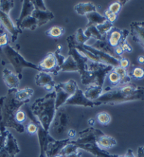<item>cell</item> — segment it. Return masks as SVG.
<instances>
[{
  "instance_id": "cell-1",
  "label": "cell",
  "mask_w": 144,
  "mask_h": 157,
  "mask_svg": "<svg viewBox=\"0 0 144 157\" xmlns=\"http://www.w3.org/2000/svg\"><path fill=\"white\" fill-rule=\"evenodd\" d=\"M17 90L9 89L6 96L0 97V133L6 131V128H13L19 133L25 131L24 124L16 122V115L20 108L30 101H18L16 98Z\"/></svg>"
},
{
  "instance_id": "cell-2",
  "label": "cell",
  "mask_w": 144,
  "mask_h": 157,
  "mask_svg": "<svg viewBox=\"0 0 144 157\" xmlns=\"http://www.w3.org/2000/svg\"><path fill=\"white\" fill-rule=\"evenodd\" d=\"M137 100L144 101V87L136 86L135 84L129 83L115 89L106 90L95 102L97 105H115Z\"/></svg>"
},
{
  "instance_id": "cell-3",
  "label": "cell",
  "mask_w": 144,
  "mask_h": 157,
  "mask_svg": "<svg viewBox=\"0 0 144 157\" xmlns=\"http://www.w3.org/2000/svg\"><path fill=\"white\" fill-rule=\"evenodd\" d=\"M56 92L52 91L43 98L36 99L31 106L32 115L47 132L56 115Z\"/></svg>"
},
{
  "instance_id": "cell-4",
  "label": "cell",
  "mask_w": 144,
  "mask_h": 157,
  "mask_svg": "<svg viewBox=\"0 0 144 157\" xmlns=\"http://www.w3.org/2000/svg\"><path fill=\"white\" fill-rule=\"evenodd\" d=\"M114 67L109 64L88 60L85 64V72L81 77L83 85H97L103 87L108 74L113 70Z\"/></svg>"
},
{
  "instance_id": "cell-5",
  "label": "cell",
  "mask_w": 144,
  "mask_h": 157,
  "mask_svg": "<svg viewBox=\"0 0 144 157\" xmlns=\"http://www.w3.org/2000/svg\"><path fill=\"white\" fill-rule=\"evenodd\" d=\"M0 55H3L7 59L9 63L12 64L16 75L20 79L22 78V71L24 68H32L38 71L39 72L41 71L38 65L25 60L24 57L19 54L18 50H15L9 44L0 49Z\"/></svg>"
},
{
  "instance_id": "cell-6",
  "label": "cell",
  "mask_w": 144,
  "mask_h": 157,
  "mask_svg": "<svg viewBox=\"0 0 144 157\" xmlns=\"http://www.w3.org/2000/svg\"><path fill=\"white\" fill-rule=\"evenodd\" d=\"M20 152L17 140L6 130L0 133V157H15Z\"/></svg>"
},
{
  "instance_id": "cell-7",
  "label": "cell",
  "mask_w": 144,
  "mask_h": 157,
  "mask_svg": "<svg viewBox=\"0 0 144 157\" xmlns=\"http://www.w3.org/2000/svg\"><path fill=\"white\" fill-rule=\"evenodd\" d=\"M66 42L68 43L69 52L68 55L71 56L74 59L77 64L78 73L80 74L81 77L84 75L85 72V64L88 60V59L82 52L78 51L75 48V41H74V35L69 36L66 38Z\"/></svg>"
},
{
  "instance_id": "cell-8",
  "label": "cell",
  "mask_w": 144,
  "mask_h": 157,
  "mask_svg": "<svg viewBox=\"0 0 144 157\" xmlns=\"http://www.w3.org/2000/svg\"><path fill=\"white\" fill-rule=\"evenodd\" d=\"M129 35V31L127 29L121 30L117 27L113 26L105 35V40L108 45L113 49L119 45L123 41L127 40Z\"/></svg>"
},
{
  "instance_id": "cell-9",
  "label": "cell",
  "mask_w": 144,
  "mask_h": 157,
  "mask_svg": "<svg viewBox=\"0 0 144 157\" xmlns=\"http://www.w3.org/2000/svg\"><path fill=\"white\" fill-rule=\"evenodd\" d=\"M104 132L101 130L91 128L78 132V138L77 140H71V143L73 144H85L90 143H96L97 139L100 136L103 135Z\"/></svg>"
},
{
  "instance_id": "cell-10",
  "label": "cell",
  "mask_w": 144,
  "mask_h": 157,
  "mask_svg": "<svg viewBox=\"0 0 144 157\" xmlns=\"http://www.w3.org/2000/svg\"><path fill=\"white\" fill-rule=\"evenodd\" d=\"M38 67L41 71H45L49 74L51 73L55 76L58 75L60 71L55 52H48L45 58L39 62Z\"/></svg>"
},
{
  "instance_id": "cell-11",
  "label": "cell",
  "mask_w": 144,
  "mask_h": 157,
  "mask_svg": "<svg viewBox=\"0 0 144 157\" xmlns=\"http://www.w3.org/2000/svg\"><path fill=\"white\" fill-rule=\"evenodd\" d=\"M33 119L38 124V137L39 140V143H40V153L39 157H46V151H47V146L49 143L55 142V140L51 135L49 134L47 131H46L45 129L43 128L40 122L38 121V120L33 115Z\"/></svg>"
},
{
  "instance_id": "cell-12",
  "label": "cell",
  "mask_w": 144,
  "mask_h": 157,
  "mask_svg": "<svg viewBox=\"0 0 144 157\" xmlns=\"http://www.w3.org/2000/svg\"><path fill=\"white\" fill-rule=\"evenodd\" d=\"M0 25L8 33L11 34V42L12 43L16 42L18 34L22 33V31H21L16 27V25L11 21L9 15L4 13L1 10H0Z\"/></svg>"
},
{
  "instance_id": "cell-13",
  "label": "cell",
  "mask_w": 144,
  "mask_h": 157,
  "mask_svg": "<svg viewBox=\"0 0 144 157\" xmlns=\"http://www.w3.org/2000/svg\"><path fill=\"white\" fill-rule=\"evenodd\" d=\"M65 105H82L84 107H90L93 108L94 106H97V103L95 101H92L88 100L85 96L84 93L82 90L78 88L75 94L73 96H71L68 100L65 103Z\"/></svg>"
},
{
  "instance_id": "cell-14",
  "label": "cell",
  "mask_w": 144,
  "mask_h": 157,
  "mask_svg": "<svg viewBox=\"0 0 144 157\" xmlns=\"http://www.w3.org/2000/svg\"><path fill=\"white\" fill-rule=\"evenodd\" d=\"M82 47L85 48V50H87L88 51H89L93 54L95 56L97 57L102 63H104L107 64H109V65L113 66L114 67H115L119 66V59L115 58L108 54H106V53L99 51V50H97L95 49V48H92L91 46L86 45V44H84V45H82Z\"/></svg>"
},
{
  "instance_id": "cell-15",
  "label": "cell",
  "mask_w": 144,
  "mask_h": 157,
  "mask_svg": "<svg viewBox=\"0 0 144 157\" xmlns=\"http://www.w3.org/2000/svg\"><path fill=\"white\" fill-rule=\"evenodd\" d=\"M131 35L134 42L144 49V21H134L130 24Z\"/></svg>"
},
{
  "instance_id": "cell-16",
  "label": "cell",
  "mask_w": 144,
  "mask_h": 157,
  "mask_svg": "<svg viewBox=\"0 0 144 157\" xmlns=\"http://www.w3.org/2000/svg\"><path fill=\"white\" fill-rule=\"evenodd\" d=\"M78 149H83L89 153L92 154L96 157H117L116 154H111L106 151L100 148L96 143H90V144H74Z\"/></svg>"
},
{
  "instance_id": "cell-17",
  "label": "cell",
  "mask_w": 144,
  "mask_h": 157,
  "mask_svg": "<svg viewBox=\"0 0 144 157\" xmlns=\"http://www.w3.org/2000/svg\"><path fill=\"white\" fill-rule=\"evenodd\" d=\"M2 79L9 89H18L20 84V78L12 71L5 68L2 71Z\"/></svg>"
},
{
  "instance_id": "cell-18",
  "label": "cell",
  "mask_w": 144,
  "mask_h": 157,
  "mask_svg": "<svg viewBox=\"0 0 144 157\" xmlns=\"http://www.w3.org/2000/svg\"><path fill=\"white\" fill-rule=\"evenodd\" d=\"M71 141L70 139L67 138L66 140H55V142L49 143L46 151V157H55L59 154L62 149L69 144Z\"/></svg>"
},
{
  "instance_id": "cell-19",
  "label": "cell",
  "mask_w": 144,
  "mask_h": 157,
  "mask_svg": "<svg viewBox=\"0 0 144 157\" xmlns=\"http://www.w3.org/2000/svg\"><path fill=\"white\" fill-rule=\"evenodd\" d=\"M32 17L36 18L38 20V26L40 27L49 21L55 18V15L53 14L52 11H43L38 8L35 7L33 12L32 13Z\"/></svg>"
},
{
  "instance_id": "cell-20",
  "label": "cell",
  "mask_w": 144,
  "mask_h": 157,
  "mask_svg": "<svg viewBox=\"0 0 144 157\" xmlns=\"http://www.w3.org/2000/svg\"><path fill=\"white\" fill-rule=\"evenodd\" d=\"M54 128L57 133L60 134L63 132L69 124V117L64 110H60L54 119Z\"/></svg>"
},
{
  "instance_id": "cell-21",
  "label": "cell",
  "mask_w": 144,
  "mask_h": 157,
  "mask_svg": "<svg viewBox=\"0 0 144 157\" xmlns=\"http://www.w3.org/2000/svg\"><path fill=\"white\" fill-rule=\"evenodd\" d=\"M35 9L34 4L31 0H24L23 1V7L21 14L17 19L16 20V26L18 29H20V25L25 18L31 16ZM22 31V30H21Z\"/></svg>"
},
{
  "instance_id": "cell-22",
  "label": "cell",
  "mask_w": 144,
  "mask_h": 157,
  "mask_svg": "<svg viewBox=\"0 0 144 157\" xmlns=\"http://www.w3.org/2000/svg\"><path fill=\"white\" fill-rule=\"evenodd\" d=\"M35 80H36L37 86L43 88L48 86V85H52L53 86H55L56 85L52 75L49 73L45 72V71H40L38 74H37Z\"/></svg>"
},
{
  "instance_id": "cell-23",
  "label": "cell",
  "mask_w": 144,
  "mask_h": 157,
  "mask_svg": "<svg viewBox=\"0 0 144 157\" xmlns=\"http://www.w3.org/2000/svg\"><path fill=\"white\" fill-rule=\"evenodd\" d=\"M88 45L91 46L92 48H95V49L97 50H99V51L104 52L106 53V54H108L109 55H110V56L119 59V60L122 58V57H117V55L115 54V52H114V49L108 45V43H107L105 39H104V40H96V42L93 44V45Z\"/></svg>"
},
{
  "instance_id": "cell-24",
  "label": "cell",
  "mask_w": 144,
  "mask_h": 157,
  "mask_svg": "<svg viewBox=\"0 0 144 157\" xmlns=\"http://www.w3.org/2000/svg\"><path fill=\"white\" fill-rule=\"evenodd\" d=\"M117 141H116L115 138L111 137V136L107 135L104 133L103 135L100 136L96 141V144L97 146L103 150L112 148V147L117 145Z\"/></svg>"
},
{
  "instance_id": "cell-25",
  "label": "cell",
  "mask_w": 144,
  "mask_h": 157,
  "mask_svg": "<svg viewBox=\"0 0 144 157\" xmlns=\"http://www.w3.org/2000/svg\"><path fill=\"white\" fill-rule=\"evenodd\" d=\"M83 93L88 100L95 101L103 93V88L97 85H89Z\"/></svg>"
},
{
  "instance_id": "cell-26",
  "label": "cell",
  "mask_w": 144,
  "mask_h": 157,
  "mask_svg": "<svg viewBox=\"0 0 144 157\" xmlns=\"http://www.w3.org/2000/svg\"><path fill=\"white\" fill-rule=\"evenodd\" d=\"M74 10L79 15H86L93 11H96V6L92 2H82V3H78L74 6Z\"/></svg>"
},
{
  "instance_id": "cell-27",
  "label": "cell",
  "mask_w": 144,
  "mask_h": 157,
  "mask_svg": "<svg viewBox=\"0 0 144 157\" xmlns=\"http://www.w3.org/2000/svg\"><path fill=\"white\" fill-rule=\"evenodd\" d=\"M88 21L86 27L90 26H96L97 25L103 24L104 21H106V18L103 15L100 14L97 11H93L89 13H87L85 15Z\"/></svg>"
},
{
  "instance_id": "cell-28",
  "label": "cell",
  "mask_w": 144,
  "mask_h": 157,
  "mask_svg": "<svg viewBox=\"0 0 144 157\" xmlns=\"http://www.w3.org/2000/svg\"><path fill=\"white\" fill-rule=\"evenodd\" d=\"M55 91L56 92V109L58 110L61 107L62 105L65 104L66 101L70 98L71 96L69 94H67L66 92H65L61 87H59L57 84L55 85Z\"/></svg>"
},
{
  "instance_id": "cell-29",
  "label": "cell",
  "mask_w": 144,
  "mask_h": 157,
  "mask_svg": "<svg viewBox=\"0 0 144 157\" xmlns=\"http://www.w3.org/2000/svg\"><path fill=\"white\" fill-rule=\"evenodd\" d=\"M106 82L110 86V89H115L116 87H118L122 85V80H121V77L117 73H116L113 70L110 71V72L108 74L107 77L105 78ZM108 89V90H109Z\"/></svg>"
},
{
  "instance_id": "cell-30",
  "label": "cell",
  "mask_w": 144,
  "mask_h": 157,
  "mask_svg": "<svg viewBox=\"0 0 144 157\" xmlns=\"http://www.w3.org/2000/svg\"><path fill=\"white\" fill-rule=\"evenodd\" d=\"M60 71H78V72L77 64L71 55H69L68 57L65 59L63 64L60 67Z\"/></svg>"
},
{
  "instance_id": "cell-31",
  "label": "cell",
  "mask_w": 144,
  "mask_h": 157,
  "mask_svg": "<svg viewBox=\"0 0 144 157\" xmlns=\"http://www.w3.org/2000/svg\"><path fill=\"white\" fill-rule=\"evenodd\" d=\"M34 94V91L29 87L17 90L16 93V98L19 101H30Z\"/></svg>"
},
{
  "instance_id": "cell-32",
  "label": "cell",
  "mask_w": 144,
  "mask_h": 157,
  "mask_svg": "<svg viewBox=\"0 0 144 157\" xmlns=\"http://www.w3.org/2000/svg\"><path fill=\"white\" fill-rule=\"evenodd\" d=\"M57 85L59 87H61L65 92L69 94L71 96L75 94L76 91L78 88L77 83L74 79H70L66 82L60 83V84H58Z\"/></svg>"
},
{
  "instance_id": "cell-33",
  "label": "cell",
  "mask_w": 144,
  "mask_h": 157,
  "mask_svg": "<svg viewBox=\"0 0 144 157\" xmlns=\"http://www.w3.org/2000/svg\"><path fill=\"white\" fill-rule=\"evenodd\" d=\"M38 26V20L31 16L25 18L20 25V29H30L34 31Z\"/></svg>"
},
{
  "instance_id": "cell-34",
  "label": "cell",
  "mask_w": 144,
  "mask_h": 157,
  "mask_svg": "<svg viewBox=\"0 0 144 157\" xmlns=\"http://www.w3.org/2000/svg\"><path fill=\"white\" fill-rule=\"evenodd\" d=\"M65 33V29L62 26H53L45 31L46 36L50 38L58 39Z\"/></svg>"
},
{
  "instance_id": "cell-35",
  "label": "cell",
  "mask_w": 144,
  "mask_h": 157,
  "mask_svg": "<svg viewBox=\"0 0 144 157\" xmlns=\"http://www.w3.org/2000/svg\"><path fill=\"white\" fill-rule=\"evenodd\" d=\"M83 32H84L85 36L89 38H93L96 39V40H104V39H105V36H101L100 33H99V31H97L96 26H95L86 27V29H85V31H83Z\"/></svg>"
},
{
  "instance_id": "cell-36",
  "label": "cell",
  "mask_w": 144,
  "mask_h": 157,
  "mask_svg": "<svg viewBox=\"0 0 144 157\" xmlns=\"http://www.w3.org/2000/svg\"><path fill=\"white\" fill-rule=\"evenodd\" d=\"M113 70L119 75V77H121V80H122V85L129 84L131 82V78L130 77L128 71H127L126 69H124L119 66H118L114 67Z\"/></svg>"
},
{
  "instance_id": "cell-37",
  "label": "cell",
  "mask_w": 144,
  "mask_h": 157,
  "mask_svg": "<svg viewBox=\"0 0 144 157\" xmlns=\"http://www.w3.org/2000/svg\"><path fill=\"white\" fill-rule=\"evenodd\" d=\"M74 41H75L76 45H84V44H86L88 40H90L89 38L85 36L84 32H83L82 29H78L76 31V33H74Z\"/></svg>"
},
{
  "instance_id": "cell-38",
  "label": "cell",
  "mask_w": 144,
  "mask_h": 157,
  "mask_svg": "<svg viewBox=\"0 0 144 157\" xmlns=\"http://www.w3.org/2000/svg\"><path fill=\"white\" fill-rule=\"evenodd\" d=\"M14 6V1L13 0H0V10L9 15L10 11Z\"/></svg>"
},
{
  "instance_id": "cell-39",
  "label": "cell",
  "mask_w": 144,
  "mask_h": 157,
  "mask_svg": "<svg viewBox=\"0 0 144 157\" xmlns=\"http://www.w3.org/2000/svg\"><path fill=\"white\" fill-rule=\"evenodd\" d=\"M96 120L102 125H108L111 122V116L107 112H100L96 115Z\"/></svg>"
},
{
  "instance_id": "cell-40",
  "label": "cell",
  "mask_w": 144,
  "mask_h": 157,
  "mask_svg": "<svg viewBox=\"0 0 144 157\" xmlns=\"http://www.w3.org/2000/svg\"><path fill=\"white\" fill-rule=\"evenodd\" d=\"M130 77L135 80H141L144 78V68L141 67H135L130 73Z\"/></svg>"
},
{
  "instance_id": "cell-41",
  "label": "cell",
  "mask_w": 144,
  "mask_h": 157,
  "mask_svg": "<svg viewBox=\"0 0 144 157\" xmlns=\"http://www.w3.org/2000/svg\"><path fill=\"white\" fill-rule=\"evenodd\" d=\"M78 149H78V147L76 146V145L71 144V143L70 142L69 144H67L66 146H65L64 148L62 149V151H60L59 154L62 157H65V156L69 155V154L78 152Z\"/></svg>"
},
{
  "instance_id": "cell-42",
  "label": "cell",
  "mask_w": 144,
  "mask_h": 157,
  "mask_svg": "<svg viewBox=\"0 0 144 157\" xmlns=\"http://www.w3.org/2000/svg\"><path fill=\"white\" fill-rule=\"evenodd\" d=\"M113 27V24H111L110 22H109L108 20L106 21H104L103 24L97 25L96 26V28L97 31H99V33H100L101 36H104L106 35V33L110 31V30Z\"/></svg>"
},
{
  "instance_id": "cell-43",
  "label": "cell",
  "mask_w": 144,
  "mask_h": 157,
  "mask_svg": "<svg viewBox=\"0 0 144 157\" xmlns=\"http://www.w3.org/2000/svg\"><path fill=\"white\" fill-rule=\"evenodd\" d=\"M127 1H117L114 2V3L111 4L109 6L108 10L117 15L118 13L120 12L122 6H124L125 3H127Z\"/></svg>"
},
{
  "instance_id": "cell-44",
  "label": "cell",
  "mask_w": 144,
  "mask_h": 157,
  "mask_svg": "<svg viewBox=\"0 0 144 157\" xmlns=\"http://www.w3.org/2000/svg\"><path fill=\"white\" fill-rule=\"evenodd\" d=\"M9 38L8 33L3 30V28L0 29V49L9 45Z\"/></svg>"
},
{
  "instance_id": "cell-45",
  "label": "cell",
  "mask_w": 144,
  "mask_h": 157,
  "mask_svg": "<svg viewBox=\"0 0 144 157\" xmlns=\"http://www.w3.org/2000/svg\"><path fill=\"white\" fill-rule=\"evenodd\" d=\"M61 50H62V46L61 45H58L57 50L55 52V57H56L57 60L58 66H59V69H60V67H61V66L62 65V64H63V63L65 61V59H66L65 57L63 56L62 55H61Z\"/></svg>"
},
{
  "instance_id": "cell-46",
  "label": "cell",
  "mask_w": 144,
  "mask_h": 157,
  "mask_svg": "<svg viewBox=\"0 0 144 157\" xmlns=\"http://www.w3.org/2000/svg\"><path fill=\"white\" fill-rule=\"evenodd\" d=\"M104 17L106 18V19L109 22H110L111 24H114L115 22V21L117 18V15L115 14L112 12H111L110 11H109L108 9H107L104 11Z\"/></svg>"
},
{
  "instance_id": "cell-47",
  "label": "cell",
  "mask_w": 144,
  "mask_h": 157,
  "mask_svg": "<svg viewBox=\"0 0 144 157\" xmlns=\"http://www.w3.org/2000/svg\"><path fill=\"white\" fill-rule=\"evenodd\" d=\"M26 120V114L24 111H23L21 110H19L17 112V113L16 115V121L18 123L22 124L23 122H24Z\"/></svg>"
},
{
  "instance_id": "cell-48",
  "label": "cell",
  "mask_w": 144,
  "mask_h": 157,
  "mask_svg": "<svg viewBox=\"0 0 144 157\" xmlns=\"http://www.w3.org/2000/svg\"><path fill=\"white\" fill-rule=\"evenodd\" d=\"M32 3L34 4L35 7L38 8L39 9L43 11H47V9L46 8V6L45 5V2L43 1V0H33L32 1Z\"/></svg>"
},
{
  "instance_id": "cell-49",
  "label": "cell",
  "mask_w": 144,
  "mask_h": 157,
  "mask_svg": "<svg viewBox=\"0 0 144 157\" xmlns=\"http://www.w3.org/2000/svg\"><path fill=\"white\" fill-rule=\"evenodd\" d=\"M121 46V48H122L123 51L124 52H131L133 51V48L131 45H129V44L127 43V40H124L123 41V42L121 43V44L119 45Z\"/></svg>"
},
{
  "instance_id": "cell-50",
  "label": "cell",
  "mask_w": 144,
  "mask_h": 157,
  "mask_svg": "<svg viewBox=\"0 0 144 157\" xmlns=\"http://www.w3.org/2000/svg\"><path fill=\"white\" fill-rule=\"evenodd\" d=\"M130 64V62L128 59L124 58V57H122L119 60V66L121 67L126 69L129 67Z\"/></svg>"
},
{
  "instance_id": "cell-51",
  "label": "cell",
  "mask_w": 144,
  "mask_h": 157,
  "mask_svg": "<svg viewBox=\"0 0 144 157\" xmlns=\"http://www.w3.org/2000/svg\"><path fill=\"white\" fill-rule=\"evenodd\" d=\"M114 52H115V54L117 55V57H122V55L124 53V51H123L122 48H121L120 45H118L117 47L114 48Z\"/></svg>"
},
{
  "instance_id": "cell-52",
  "label": "cell",
  "mask_w": 144,
  "mask_h": 157,
  "mask_svg": "<svg viewBox=\"0 0 144 157\" xmlns=\"http://www.w3.org/2000/svg\"><path fill=\"white\" fill-rule=\"evenodd\" d=\"M67 135H68L69 139H70L71 140H73L74 138L76 137L77 133H76V130H74V129H69L68 132H67Z\"/></svg>"
},
{
  "instance_id": "cell-53",
  "label": "cell",
  "mask_w": 144,
  "mask_h": 157,
  "mask_svg": "<svg viewBox=\"0 0 144 157\" xmlns=\"http://www.w3.org/2000/svg\"><path fill=\"white\" fill-rule=\"evenodd\" d=\"M137 157H144V147H138Z\"/></svg>"
},
{
  "instance_id": "cell-54",
  "label": "cell",
  "mask_w": 144,
  "mask_h": 157,
  "mask_svg": "<svg viewBox=\"0 0 144 157\" xmlns=\"http://www.w3.org/2000/svg\"><path fill=\"white\" fill-rule=\"evenodd\" d=\"M124 157H136L135 155H134L133 151H132V149H129L127 150L126 154L124 155Z\"/></svg>"
},
{
  "instance_id": "cell-55",
  "label": "cell",
  "mask_w": 144,
  "mask_h": 157,
  "mask_svg": "<svg viewBox=\"0 0 144 157\" xmlns=\"http://www.w3.org/2000/svg\"><path fill=\"white\" fill-rule=\"evenodd\" d=\"M81 156H82V153L80 151H78V152H76V153L69 154V155L65 157H81Z\"/></svg>"
},
{
  "instance_id": "cell-56",
  "label": "cell",
  "mask_w": 144,
  "mask_h": 157,
  "mask_svg": "<svg viewBox=\"0 0 144 157\" xmlns=\"http://www.w3.org/2000/svg\"><path fill=\"white\" fill-rule=\"evenodd\" d=\"M137 60H138V62L140 64H144V56L143 55H140V56H138V58H137Z\"/></svg>"
},
{
  "instance_id": "cell-57",
  "label": "cell",
  "mask_w": 144,
  "mask_h": 157,
  "mask_svg": "<svg viewBox=\"0 0 144 157\" xmlns=\"http://www.w3.org/2000/svg\"><path fill=\"white\" fill-rule=\"evenodd\" d=\"M88 124H89V125L93 127L95 124V120L93 118L89 119V121H88Z\"/></svg>"
},
{
  "instance_id": "cell-58",
  "label": "cell",
  "mask_w": 144,
  "mask_h": 157,
  "mask_svg": "<svg viewBox=\"0 0 144 157\" xmlns=\"http://www.w3.org/2000/svg\"><path fill=\"white\" fill-rule=\"evenodd\" d=\"M55 157H62V156L61 155H60V154H58V155H57Z\"/></svg>"
},
{
  "instance_id": "cell-59",
  "label": "cell",
  "mask_w": 144,
  "mask_h": 157,
  "mask_svg": "<svg viewBox=\"0 0 144 157\" xmlns=\"http://www.w3.org/2000/svg\"><path fill=\"white\" fill-rule=\"evenodd\" d=\"M117 157H124V156H119V155H118Z\"/></svg>"
}]
</instances>
